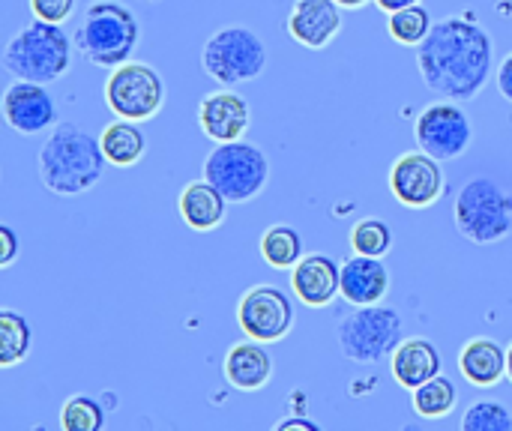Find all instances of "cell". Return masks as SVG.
<instances>
[{
  "label": "cell",
  "mask_w": 512,
  "mask_h": 431,
  "mask_svg": "<svg viewBox=\"0 0 512 431\" xmlns=\"http://www.w3.org/2000/svg\"><path fill=\"white\" fill-rule=\"evenodd\" d=\"M351 249L357 255H369V258H387L393 249V228L384 219H360L351 228Z\"/></svg>",
  "instance_id": "4316f807"
},
{
  "label": "cell",
  "mask_w": 512,
  "mask_h": 431,
  "mask_svg": "<svg viewBox=\"0 0 512 431\" xmlns=\"http://www.w3.org/2000/svg\"><path fill=\"white\" fill-rule=\"evenodd\" d=\"M105 105L120 120L147 123L165 105V84L150 63L126 60L123 66L111 69L105 81Z\"/></svg>",
  "instance_id": "9c48e42d"
},
{
  "label": "cell",
  "mask_w": 512,
  "mask_h": 431,
  "mask_svg": "<svg viewBox=\"0 0 512 431\" xmlns=\"http://www.w3.org/2000/svg\"><path fill=\"white\" fill-rule=\"evenodd\" d=\"M414 138H417L420 150H426L429 156H435L441 162H450V159H459L462 153H468V147L474 141V126L456 99H441V102L426 105L417 114Z\"/></svg>",
  "instance_id": "30bf717a"
},
{
  "label": "cell",
  "mask_w": 512,
  "mask_h": 431,
  "mask_svg": "<svg viewBox=\"0 0 512 431\" xmlns=\"http://www.w3.org/2000/svg\"><path fill=\"white\" fill-rule=\"evenodd\" d=\"M3 120L18 135H42L57 126V102L48 84L15 78L3 90Z\"/></svg>",
  "instance_id": "4fadbf2b"
},
{
  "label": "cell",
  "mask_w": 512,
  "mask_h": 431,
  "mask_svg": "<svg viewBox=\"0 0 512 431\" xmlns=\"http://www.w3.org/2000/svg\"><path fill=\"white\" fill-rule=\"evenodd\" d=\"M459 372L477 390H489V387L501 384L507 375L504 345H498L489 336H474L471 342H465V348L459 354Z\"/></svg>",
  "instance_id": "d6986e66"
},
{
  "label": "cell",
  "mask_w": 512,
  "mask_h": 431,
  "mask_svg": "<svg viewBox=\"0 0 512 431\" xmlns=\"http://www.w3.org/2000/svg\"><path fill=\"white\" fill-rule=\"evenodd\" d=\"M261 258L273 270H294V264L303 258V237H300V231L285 225V222L270 225L261 234Z\"/></svg>",
  "instance_id": "603a6c76"
},
{
  "label": "cell",
  "mask_w": 512,
  "mask_h": 431,
  "mask_svg": "<svg viewBox=\"0 0 512 431\" xmlns=\"http://www.w3.org/2000/svg\"><path fill=\"white\" fill-rule=\"evenodd\" d=\"M141 3H159V0H141Z\"/></svg>",
  "instance_id": "8d00e7d4"
},
{
  "label": "cell",
  "mask_w": 512,
  "mask_h": 431,
  "mask_svg": "<svg viewBox=\"0 0 512 431\" xmlns=\"http://www.w3.org/2000/svg\"><path fill=\"white\" fill-rule=\"evenodd\" d=\"M105 165L102 141L81 123H57L36 156L42 186L60 198L90 192L102 180Z\"/></svg>",
  "instance_id": "7a4b0ae2"
},
{
  "label": "cell",
  "mask_w": 512,
  "mask_h": 431,
  "mask_svg": "<svg viewBox=\"0 0 512 431\" xmlns=\"http://www.w3.org/2000/svg\"><path fill=\"white\" fill-rule=\"evenodd\" d=\"M72 54L75 36H69L63 24L33 18L3 45V69L12 78L54 84L69 72Z\"/></svg>",
  "instance_id": "3957f363"
},
{
  "label": "cell",
  "mask_w": 512,
  "mask_h": 431,
  "mask_svg": "<svg viewBox=\"0 0 512 431\" xmlns=\"http://www.w3.org/2000/svg\"><path fill=\"white\" fill-rule=\"evenodd\" d=\"M432 27H435L432 12L423 3H411L405 9H396V12H390V21H387L390 39L399 45H414V48L432 33Z\"/></svg>",
  "instance_id": "484cf974"
},
{
  "label": "cell",
  "mask_w": 512,
  "mask_h": 431,
  "mask_svg": "<svg viewBox=\"0 0 512 431\" xmlns=\"http://www.w3.org/2000/svg\"><path fill=\"white\" fill-rule=\"evenodd\" d=\"M336 3H339L342 9H363L369 0H336Z\"/></svg>",
  "instance_id": "e575fe53"
},
{
  "label": "cell",
  "mask_w": 512,
  "mask_h": 431,
  "mask_svg": "<svg viewBox=\"0 0 512 431\" xmlns=\"http://www.w3.org/2000/svg\"><path fill=\"white\" fill-rule=\"evenodd\" d=\"M195 114H198L201 132L216 144L243 138L252 123V108H249L246 96H240L234 87H222V90L201 96Z\"/></svg>",
  "instance_id": "5bb4252c"
},
{
  "label": "cell",
  "mask_w": 512,
  "mask_h": 431,
  "mask_svg": "<svg viewBox=\"0 0 512 431\" xmlns=\"http://www.w3.org/2000/svg\"><path fill=\"white\" fill-rule=\"evenodd\" d=\"M297 321L291 297L276 285H252L237 303V324L246 339L273 345L282 342Z\"/></svg>",
  "instance_id": "8fae6325"
},
{
  "label": "cell",
  "mask_w": 512,
  "mask_h": 431,
  "mask_svg": "<svg viewBox=\"0 0 512 431\" xmlns=\"http://www.w3.org/2000/svg\"><path fill=\"white\" fill-rule=\"evenodd\" d=\"M15 255H18V234L9 225H0V267L3 270L12 267Z\"/></svg>",
  "instance_id": "4dcf8cb0"
},
{
  "label": "cell",
  "mask_w": 512,
  "mask_h": 431,
  "mask_svg": "<svg viewBox=\"0 0 512 431\" xmlns=\"http://www.w3.org/2000/svg\"><path fill=\"white\" fill-rule=\"evenodd\" d=\"M180 216L192 231H216L225 222V210H228V198L210 183V180H192L183 186L180 192Z\"/></svg>",
  "instance_id": "44dd1931"
},
{
  "label": "cell",
  "mask_w": 512,
  "mask_h": 431,
  "mask_svg": "<svg viewBox=\"0 0 512 431\" xmlns=\"http://www.w3.org/2000/svg\"><path fill=\"white\" fill-rule=\"evenodd\" d=\"M291 291L309 309H324L342 297V264L324 252L303 255L291 270Z\"/></svg>",
  "instance_id": "2e32d148"
},
{
  "label": "cell",
  "mask_w": 512,
  "mask_h": 431,
  "mask_svg": "<svg viewBox=\"0 0 512 431\" xmlns=\"http://www.w3.org/2000/svg\"><path fill=\"white\" fill-rule=\"evenodd\" d=\"M201 66L222 87L255 81L267 69V42L249 24H225L204 42Z\"/></svg>",
  "instance_id": "8992f818"
},
{
  "label": "cell",
  "mask_w": 512,
  "mask_h": 431,
  "mask_svg": "<svg viewBox=\"0 0 512 431\" xmlns=\"http://www.w3.org/2000/svg\"><path fill=\"white\" fill-rule=\"evenodd\" d=\"M390 294V270L384 258L351 255L342 261V300L351 306H378Z\"/></svg>",
  "instance_id": "e0dca14e"
},
{
  "label": "cell",
  "mask_w": 512,
  "mask_h": 431,
  "mask_svg": "<svg viewBox=\"0 0 512 431\" xmlns=\"http://www.w3.org/2000/svg\"><path fill=\"white\" fill-rule=\"evenodd\" d=\"M225 381L240 393H258L273 378V357L264 342L246 339L228 348L225 354Z\"/></svg>",
  "instance_id": "ac0fdd59"
},
{
  "label": "cell",
  "mask_w": 512,
  "mask_h": 431,
  "mask_svg": "<svg viewBox=\"0 0 512 431\" xmlns=\"http://www.w3.org/2000/svg\"><path fill=\"white\" fill-rule=\"evenodd\" d=\"M204 180H210L228 198V204H246L267 189L270 159L246 138L222 141L204 159Z\"/></svg>",
  "instance_id": "52a82bcc"
},
{
  "label": "cell",
  "mask_w": 512,
  "mask_h": 431,
  "mask_svg": "<svg viewBox=\"0 0 512 431\" xmlns=\"http://www.w3.org/2000/svg\"><path fill=\"white\" fill-rule=\"evenodd\" d=\"M453 222L474 246L501 243L512 231V195L495 177H474L453 201Z\"/></svg>",
  "instance_id": "5b68a950"
},
{
  "label": "cell",
  "mask_w": 512,
  "mask_h": 431,
  "mask_svg": "<svg viewBox=\"0 0 512 431\" xmlns=\"http://www.w3.org/2000/svg\"><path fill=\"white\" fill-rule=\"evenodd\" d=\"M375 3H378V9H384V12H396V9H405V6L420 3V0H375Z\"/></svg>",
  "instance_id": "836d02e7"
},
{
  "label": "cell",
  "mask_w": 512,
  "mask_h": 431,
  "mask_svg": "<svg viewBox=\"0 0 512 431\" xmlns=\"http://www.w3.org/2000/svg\"><path fill=\"white\" fill-rule=\"evenodd\" d=\"M462 431H512L510 408L495 399H480L465 411Z\"/></svg>",
  "instance_id": "f1b7e54d"
},
{
  "label": "cell",
  "mask_w": 512,
  "mask_h": 431,
  "mask_svg": "<svg viewBox=\"0 0 512 431\" xmlns=\"http://www.w3.org/2000/svg\"><path fill=\"white\" fill-rule=\"evenodd\" d=\"M405 339L402 315L390 306H354L339 324H336V342L345 360L357 366H375L384 357H393V351Z\"/></svg>",
  "instance_id": "ba28073f"
},
{
  "label": "cell",
  "mask_w": 512,
  "mask_h": 431,
  "mask_svg": "<svg viewBox=\"0 0 512 431\" xmlns=\"http://www.w3.org/2000/svg\"><path fill=\"white\" fill-rule=\"evenodd\" d=\"M30 348H33V330L27 318L18 315L15 309H3L0 312V366L12 369L24 363Z\"/></svg>",
  "instance_id": "cb8c5ba5"
},
{
  "label": "cell",
  "mask_w": 512,
  "mask_h": 431,
  "mask_svg": "<svg viewBox=\"0 0 512 431\" xmlns=\"http://www.w3.org/2000/svg\"><path fill=\"white\" fill-rule=\"evenodd\" d=\"M30 12H33V18L51 21V24H63V21L72 18L75 0H30Z\"/></svg>",
  "instance_id": "f546056e"
},
{
  "label": "cell",
  "mask_w": 512,
  "mask_h": 431,
  "mask_svg": "<svg viewBox=\"0 0 512 431\" xmlns=\"http://www.w3.org/2000/svg\"><path fill=\"white\" fill-rule=\"evenodd\" d=\"M507 378H510V384H512V342H510V348H507Z\"/></svg>",
  "instance_id": "d590c367"
},
{
  "label": "cell",
  "mask_w": 512,
  "mask_h": 431,
  "mask_svg": "<svg viewBox=\"0 0 512 431\" xmlns=\"http://www.w3.org/2000/svg\"><path fill=\"white\" fill-rule=\"evenodd\" d=\"M339 9L342 6L336 0H294L285 30L297 45L309 51H321L342 33L345 21Z\"/></svg>",
  "instance_id": "9a60e30c"
},
{
  "label": "cell",
  "mask_w": 512,
  "mask_h": 431,
  "mask_svg": "<svg viewBox=\"0 0 512 431\" xmlns=\"http://www.w3.org/2000/svg\"><path fill=\"white\" fill-rule=\"evenodd\" d=\"M102 141V153L108 159V165L114 168H132L144 159L147 153V135L135 120H114L99 132Z\"/></svg>",
  "instance_id": "7402d4cb"
},
{
  "label": "cell",
  "mask_w": 512,
  "mask_h": 431,
  "mask_svg": "<svg viewBox=\"0 0 512 431\" xmlns=\"http://www.w3.org/2000/svg\"><path fill=\"white\" fill-rule=\"evenodd\" d=\"M276 431L282 429H306V431H318L321 426L315 423V420H300V417H288V420H279L276 426H273Z\"/></svg>",
  "instance_id": "d6a6232c"
},
{
  "label": "cell",
  "mask_w": 512,
  "mask_h": 431,
  "mask_svg": "<svg viewBox=\"0 0 512 431\" xmlns=\"http://www.w3.org/2000/svg\"><path fill=\"white\" fill-rule=\"evenodd\" d=\"M498 90H501V96L512 102V51L501 60V66H498Z\"/></svg>",
  "instance_id": "1f68e13d"
},
{
  "label": "cell",
  "mask_w": 512,
  "mask_h": 431,
  "mask_svg": "<svg viewBox=\"0 0 512 431\" xmlns=\"http://www.w3.org/2000/svg\"><path fill=\"white\" fill-rule=\"evenodd\" d=\"M456 405H459V390L447 375H435L432 381L414 390V411L423 420H444L453 414Z\"/></svg>",
  "instance_id": "d4e9b609"
},
{
  "label": "cell",
  "mask_w": 512,
  "mask_h": 431,
  "mask_svg": "<svg viewBox=\"0 0 512 431\" xmlns=\"http://www.w3.org/2000/svg\"><path fill=\"white\" fill-rule=\"evenodd\" d=\"M390 369L399 387L417 390L420 384L441 375V351L429 339H420V336L402 339V345L390 357Z\"/></svg>",
  "instance_id": "ffe728a7"
},
{
  "label": "cell",
  "mask_w": 512,
  "mask_h": 431,
  "mask_svg": "<svg viewBox=\"0 0 512 431\" xmlns=\"http://www.w3.org/2000/svg\"><path fill=\"white\" fill-rule=\"evenodd\" d=\"M390 192L402 207L411 210H426L438 204L444 195L441 159L429 156L426 150L402 153L390 168Z\"/></svg>",
  "instance_id": "7c38bea8"
},
{
  "label": "cell",
  "mask_w": 512,
  "mask_h": 431,
  "mask_svg": "<svg viewBox=\"0 0 512 431\" xmlns=\"http://www.w3.org/2000/svg\"><path fill=\"white\" fill-rule=\"evenodd\" d=\"M63 431H99L105 426V405L93 396H69L60 408Z\"/></svg>",
  "instance_id": "83f0119b"
},
{
  "label": "cell",
  "mask_w": 512,
  "mask_h": 431,
  "mask_svg": "<svg viewBox=\"0 0 512 431\" xmlns=\"http://www.w3.org/2000/svg\"><path fill=\"white\" fill-rule=\"evenodd\" d=\"M138 36V18L126 3L93 0L75 27V51L99 69H117L132 57Z\"/></svg>",
  "instance_id": "277c9868"
},
{
  "label": "cell",
  "mask_w": 512,
  "mask_h": 431,
  "mask_svg": "<svg viewBox=\"0 0 512 431\" xmlns=\"http://www.w3.org/2000/svg\"><path fill=\"white\" fill-rule=\"evenodd\" d=\"M417 69L432 93L468 102L486 90L495 72V42L480 21L447 15L417 45Z\"/></svg>",
  "instance_id": "6da1fadb"
}]
</instances>
